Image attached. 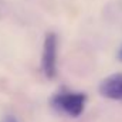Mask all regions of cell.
<instances>
[{
    "instance_id": "1",
    "label": "cell",
    "mask_w": 122,
    "mask_h": 122,
    "mask_svg": "<svg viewBox=\"0 0 122 122\" xmlns=\"http://www.w3.org/2000/svg\"><path fill=\"white\" fill-rule=\"evenodd\" d=\"M87 97L82 92H61L54 97L53 105L70 117H80L84 111Z\"/></svg>"
},
{
    "instance_id": "2",
    "label": "cell",
    "mask_w": 122,
    "mask_h": 122,
    "mask_svg": "<svg viewBox=\"0 0 122 122\" xmlns=\"http://www.w3.org/2000/svg\"><path fill=\"white\" fill-rule=\"evenodd\" d=\"M43 71L47 78H54L57 74V36L48 33L44 40L43 50Z\"/></svg>"
},
{
    "instance_id": "3",
    "label": "cell",
    "mask_w": 122,
    "mask_h": 122,
    "mask_svg": "<svg viewBox=\"0 0 122 122\" xmlns=\"http://www.w3.org/2000/svg\"><path fill=\"white\" fill-rule=\"evenodd\" d=\"M99 92L109 99H122V72L107 77L99 84Z\"/></svg>"
},
{
    "instance_id": "4",
    "label": "cell",
    "mask_w": 122,
    "mask_h": 122,
    "mask_svg": "<svg viewBox=\"0 0 122 122\" xmlns=\"http://www.w3.org/2000/svg\"><path fill=\"white\" fill-rule=\"evenodd\" d=\"M0 122H19V121H17L14 117H10V115H9V117H4Z\"/></svg>"
},
{
    "instance_id": "5",
    "label": "cell",
    "mask_w": 122,
    "mask_h": 122,
    "mask_svg": "<svg viewBox=\"0 0 122 122\" xmlns=\"http://www.w3.org/2000/svg\"><path fill=\"white\" fill-rule=\"evenodd\" d=\"M118 58L122 61V48H121V51H119V54H118Z\"/></svg>"
}]
</instances>
